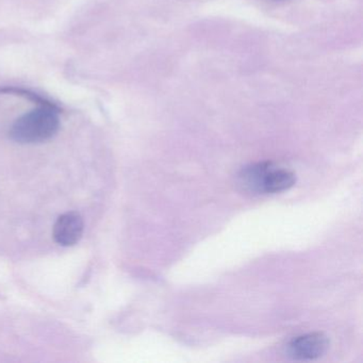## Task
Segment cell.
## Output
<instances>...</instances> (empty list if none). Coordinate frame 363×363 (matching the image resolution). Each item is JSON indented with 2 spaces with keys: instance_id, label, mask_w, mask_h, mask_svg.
Segmentation results:
<instances>
[{
  "instance_id": "3",
  "label": "cell",
  "mask_w": 363,
  "mask_h": 363,
  "mask_svg": "<svg viewBox=\"0 0 363 363\" xmlns=\"http://www.w3.org/2000/svg\"><path fill=\"white\" fill-rule=\"evenodd\" d=\"M329 344V337L325 333H305L286 344V356L296 361L316 360L326 354Z\"/></svg>"
},
{
  "instance_id": "4",
  "label": "cell",
  "mask_w": 363,
  "mask_h": 363,
  "mask_svg": "<svg viewBox=\"0 0 363 363\" xmlns=\"http://www.w3.org/2000/svg\"><path fill=\"white\" fill-rule=\"evenodd\" d=\"M84 231V222L78 212L69 211L57 218L54 225L55 241L61 246H74L82 240Z\"/></svg>"
},
{
  "instance_id": "1",
  "label": "cell",
  "mask_w": 363,
  "mask_h": 363,
  "mask_svg": "<svg viewBox=\"0 0 363 363\" xmlns=\"http://www.w3.org/2000/svg\"><path fill=\"white\" fill-rule=\"evenodd\" d=\"M60 110L39 106L23 114L12 124L9 137L12 141L24 145L50 141L60 129Z\"/></svg>"
},
{
  "instance_id": "5",
  "label": "cell",
  "mask_w": 363,
  "mask_h": 363,
  "mask_svg": "<svg viewBox=\"0 0 363 363\" xmlns=\"http://www.w3.org/2000/svg\"><path fill=\"white\" fill-rule=\"evenodd\" d=\"M0 94L16 95V96L29 99V101H33L37 105L55 108V109H58L61 111L60 107L57 104H55L54 101L38 94V93L33 92V91L28 90V89L18 88V86H0Z\"/></svg>"
},
{
  "instance_id": "2",
  "label": "cell",
  "mask_w": 363,
  "mask_h": 363,
  "mask_svg": "<svg viewBox=\"0 0 363 363\" xmlns=\"http://www.w3.org/2000/svg\"><path fill=\"white\" fill-rule=\"evenodd\" d=\"M240 186L256 194H276L290 190L296 182L293 172L273 162H259L243 167L238 176Z\"/></svg>"
}]
</instances>
